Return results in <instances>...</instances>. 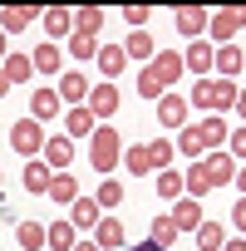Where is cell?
<instances>
[{
	"instance_id": "6da1fadb",
	"label": "cell",
	"mask_w": 246,
	"mask_h": 251,
	"mask_svg": "<svg viewBox=\"0 0 246 251\" xmlns=\"http://www.w3.org/2000/svg\"><path fill=\"white\" fill-rule=\"evenodd\" d=\"M221 143H226V118H221V113H212V118H202V123H187V128L177 133V143H172V148H177L182 158L202 163V158H207V153H217Z\"/></svg>"
},
{
	"instance_id": "7a4b0ae2",
	"label": "cell",
	"mask_w": 246,
	"mask_h": 251,
	"mask_svg": "<svg viewBox=\"0 0 246 251\" xmlns=\"http://www.w3.org/2000/svg\"><path fill=\"white\" fill-rule=\"evenodd\" d=\"M177 79H182V54L177 50H158L148 59V69L138 74V94L143 99H163V94H172Z\"/></svg>"
},
{
	"instance_id": "3957f363",
	"label": "cell",
	"mask_w": 246,
	"mask_h": 251,
	"mask_svg": "<svg viewBox=\"0 0 246 251\" xmlns=\"http://www.w3.org/2000/svg\"><path fill=\"white\" fill-rule=\"evenodd\" d=\"M187 108H236V84L231 79H197Z\"/></svg>"
},
{
	"instance_id": "277c9868",
	"label": "cell",
	"mask_w": 246,
	"mask_h": 251,
	"mask_svg": "<svg viewBox=\"0 0 246 251\" xmlns=\"http://www.w3.org/2000/svg\"><path fill=\"white\" fill-rule=\"evenodd\" d=\"M118 158H123L118 128H108V123H98V128H94V138H89V163H94L98 173H113V168H118Z\"/></svg>"
},
{
	"instance_id": "5b68a950",
	"label": "cell",
	"mask_w": 246,
	"mask_h": 251,
	"mask_svg": "<svg viewBox=\"0 0 246 251\" xmlns=\"http://www.w3.org/2000/svg\"><path fill=\"white\" fill-rule=\"evenodd\" d=\"M236 30H246V5L212 10V20H207V45H236Z\"/></svg>"
},
{
	"instance_id": "8992f818",
	"label": "cell",
	"mask_w": 246,
	"mask_h": 251,
	"mask_svg": "<svg viewBox=\"0 0 246 251\" xmlns=\"http://www.w3.org/2000/svg\"><path fill=\"white\" fill-rule=\"evenodd\" d=\"M45 143H49V133H45V123H35V118H20V123H10V148L30 163V158H40L45 153Z\"/></svg>"
},
{
	"instance_id": "52a82bcc",
	"label": "cell",
	"mask_w": 246,
	"mask_h": 251,
	"mask_svg": "<svg viewBox=\"0 0 246 251\" xmlns=\"http://www.w3.org/2000/svg\"><path fill=\"white\" fill-rule=\"evenodd\" d=\"M202 177H207V187H231V182H236V163H231V153H226V148L207 153V158H202Z\"/></svg>"
},
{
	"instance_id": "ba28073f",
	"label": "cell",
	"mask_w": 246,
	"mask_h": 251,
	"mask_svg": "<svg viewBox=\"0 0 246 251\" xmlns=\"http://www.w3.org/2000/svg\"><path fill=\"white\" fill-rule=\"evenodd\" d=\"M207 20H212V10H202V5H177L172 10V25L187 40H207Z\"/></svg>"
},
{
	"instance_id": "9c48e42d",
	"label": "cell",
	"mask_w": 246,
	"mask_h": 251,
	"mask_svg": "<svg viewBox=\"0 0 246 251\" xmlns=\"http://www.w3.org/2000/svg\"><path fill=\"white\" fill-rule=\"evenodd\" d=\"M89 94H94V84H89V74H84V69H64V74H59V99H64L69 108L89 103Z\"/></svg>"
},
{
	"instance_id": "30bf717a",
	"label": "cell",
	"mask_w": 246,
	"mask_h": 251,
	"mask_svg": "<svg viewBox=\"0 0 246 251\" xmlns=\"http://www.w3.org/2000/svg\"><path fill=\"white\" fill-rule=\"evenodd\" d=\"M94 118H113L118 108H123V94H118V84H94V94H89V103H84Z\"/></svg>"
},
{
	"instance_id": "8fae6325",
	"label": "cell",
	"mask_w": 246,
	"mask_h": 251,
	"mask_svg": "<svg viewBox=\"0 0 246 251\" xmlns=\"http://www.w3.org/2000/svg\"><path fill=\"white\" fill-rule=\"evenodd\" d=\"M40 163H45L49 173H69V163H74V138H64V133H54V138L45 143V153H40Z\"/></svg>"
},
{
	"instance_id": "7c38bea8",
	"label": "cell",
	"mask_w": 246,
	"mask_h": 251,
	"mask_svg": "<svg viewBox=\"0 0 246 251\" xmlns=\"http://www.w3.org/2000/svg\"><path fill=\"white\" fill-rule=\"evenodd\" d=\"M241 64H246V50H241V45H217V54H212V69H217V79H231V84H236Z\"/></svg>"
},
{
	"instance_id": "4fadbf2b",
	"label": "cell",
	"mask_w": 246,
	"mask_h": 251,
	"mask_svg": "<svg viewBox=\"0 0 246 251\" xmlns=\"http://www.w3.org/2000/svg\"><path fill=\"white\" fill-rule=\"evenodd\" d=\"M98 74H103V84H118V74L128 69V54H123V45H98Z\"/></svg>"
},
{
	"instance_id": "5bb4252c",
	"label": "cell",
	"mask_w": 246,
	"mask_h": 251,
	"mask_svg": "<svg viewBox=\"0 0 246 251\" xmlns=\"http://www.w3.org/2000/svg\"><path fill=\"white\" fill-rule=\"evenodd\" d=\"M94 246H98V251H118V246H128V231H123V222H118V217H98V226H94Z\"/></svg>"
},
{
	"instance_id": "9a60e30c",
	"label": "cell",
	"mask_w": 246,
	"mask_h": 251,
	"mask_svg": "<svg viewBox=\"0 0 246 251\" xmlns=\"http://www.w3.org/2000/svg\"><path fill=\"white\" fill-rule=\"evenodd\" d=\"M40 20H45V35H49V45H54V40H69V35H74V10H64V5H49V10L40 15Z\"/></svg>"
},
{
	"instance_id": "2e32d148",
	"label": "cell",
	"mask_w": 246,
	"mask_h": 251,
	"mask_svg": "<svg viewBox=\"0 0 246 251\" xmlns=\"http://www.w3.org/2000/svg\"><path fill=\"white\" fill-rule=\"evenodd\" d=\"M94 128H98V118L79 103V108H64V138H94Z\"/></svg>"
},
{
	"instance_id": "e0dca14e",
	"label": "cell",
	"mask_w": 246,
	"mask_h": 251,
	"mask_svg": "<svg viewBox=\"0 0 246 251\" xmlns=\"http://www.w3.org/2000/svg\"><path fill=\"white\" fill-rule=\"evenodd\" d=\"M158 123H163V128H187V99L163 94L158 99Z\"/></svg>"
},
{
	"instance_id": "ac0fdd59",
	"label": "cell",
	"mask_w": 246,
	"mask_h": 251,
	"mask_svg": "<svg viewBox=\"0 0 246 251\" xmlns=\"http://www.w3.org/2000/svg\"><path fill=\"white\" fill-rule=\"evenodd\" d=\"M59 108H64L59 89H35V99H30V118H35V123H49Z\"/></svg>"
},
{
	"instance_id": "d6986e66",
	"label": "cell",
	"mask_w": 246,
	"mask_h": 251,
	"mask_svg": "<svg viewBox=\"0 0 246 251\" xmlns=\"http://www.w3.org/2000/svg\"><path fill=\"white\" fill-rule=\"evenodd\" d=\"M212 54H217V45H207V40H192L187 45V54H182V69H192L197 79L212 69Z\"/></svg>"
},
{
	"instance_id": "ffe728a7",
	"label": "cell",
	"mask_w": 246,
	"mask_h": 251,
	"mask_svg": "<svg viewBox=\"0 0 246 251\" xmlns=\"http://www.w3.org/2000/svg\"><path fill=\"white\" fill-rule=\"evenodd\" d=\"M98 217H103V207H98L94 197H84V192H79V202L69 207V226H74V231H84V226H98Z\"/></svg>"
},
{
	"instance_id": "44dd1931",
	"label": "cell",
	"mask_w": 246,
	"mask_h": 251,
	"mask_svg": "<svg viewBox=\"0 0 246 251\" xmlns=\"http://www.w3.org/2000/svg\"><path fill=\"white\" fill-rule=\"evenodd\" d=\"M172 222H177V231H197V226L207 222V217H202V202H197V197H177Z\"/></svg>"
},
{
	"instance_id": "7402d4cb",
	"label": "cell",
	"mask_w": 246,
	"mask_h": 251,
	"mask_svg": "<svg viewBox=\"0 0 246 251\" xmlns=\"http://www.w3.org/2000/svg\"><path fill=\"white\" fill-rule=\"evenodd\" d=\"M35 20H40V10H35V5H10V10H0V30H5V35L30 30Z\"/></svg>"
},
{
	"instance_id": "603a6c76",
	"label": "cell",
	"mask_w": 246,
	"mask_h": 251,
	"mask_svg": "<svg viewBox=\"0 0 246 251\" xmlns=\"http://www.w3.org/2000/svg\"><path fill=\"white\" fill-rule=\"evenodd\" d=\"M123 168H128L133 177H148V173H153V143H133V148H123Z\"/></svg>"
},
{
	"instance_id": "cb8c5ba5",
	"label": "cell",
	"mask_w": 246,
	"mask_h": 251,
	"mask_svg": "<svg viewBox=\"0 0 246 251\" xmlns=\"http://www.w3.org/2000/svg\"><path fill=\"white\" fill-rule=\"evenodd\" d=\"M49 202H59V207H74L79 202V182L69 177V173H54V182H49V192H45Z\"/></svg>"
},
{
	"instance_id": "d4e9b609",
	"label": "cell",
	"mask_w": 246,
	"mask_h": 251,
	"mask_svg": "<svg viewBox=\"0 0 246 251\" xmlns=\"http://www.w3.org/2000/svg\"><path fill=\"white\" fill-rule=\"evenodd\" d=\"M74 241H79V231H74L69 222H49V226H45V246H49V251H74Z\"/></svg>"
},
{
	"instance_id": "484cf974",
	"label": "cell",
	"mask_w": 246,
	"mask_h": 251,
	"mask_svg": "<svg viewBox=\"0 0 246 251\" xmlns=\"http://www.w3.org/2000/svg\"><path fill=\"white\" fill-rule=\"evenodd\" d=\"M30 64H35V69H40V74H59V64H64V50H59V45H49V40H45V45H40V50H35V54H30Z\"/></svg>"
},
{
	"instance_id": "4316f807",
	"label": "cell",
	"mask_w": 246,
	"mask_h": 251,
	"mask_svg": "<svg viewBox=\"0 0 246 251\" xmlns=\"http://www.w3.org/2000/svg\"><path fill=\"white\" fill-rule=\"evenodd\" d=\"M49 182H54V173H49L40 158H30V163H25V187L40 197V192H49Z\"/></svg>"
},
{
	"instance_id": "83f0119b",
	"label": "cell",
	"mask_w": 246,
	"mask_h": 251,
	"mask_svg": "<svg viewBox=\"0 0 246 251\" xmlns=\"http://www.w3.org/2000/svg\"><path fill=\"white\" fill-rule=\"evenodd\" d=\"M74 30L98 40V30H103V10H98V5H84V10H74Z\"/></svg>"
},
{
	"instance_id": "f1b7e54d",
	"label": "cell",
	"mask_w": 246,
	"mask_h": 251,
	"mask_svg": "<svg viewBox=\"0 0 246 251\" xmlns=\"http://www.w3.org/2000/svg\"><path fill=\"white\" fill-rule=\"evenodd\" d=\"M177 236H182V231H177V222H172V217H158V222H153V231H148V241H153L158 251H168Z\"/></svg>"
},
{
	"instance_id": "f546056e",
	"label": "cell",
	"mask_w": 246,
	"mask_h": 251,
	"mask_svg": "<svg viewBox=\"0 0 246 251\" xmlns=\"http://www.w3.org/2000/svg\"><path fill=\"white\" fill-rule=\"evenodd\" d=\"M221 246H226V226L202 222V226H197V251H221Z\"/></svg>"
},
{
	"instance_id": "4dcf8cb0",
	"label": "cell",
	"mask_w": 246,
	"mask_h": 251,
	"mask_svg": "<svg viewBox=\"0 0 246 251\" xmlns=\"http://www.w3.org/2000/svg\"><path fill=\"white\" fill-rule=\"evenodd\" d=\"M123 54H128V59H153V35L148 30H133L128 40H123Z\"/></svg>"
},
{
	"instance_id": "1f68e13d",
	"label": "cell",
	"mask_w": 246,
	"mask_h": 251,
	"mask_svg": "<svg viewBox=\"0 0 246 251\" xmlns=\"http://www.w3.org/2000/svg\"><path fill=\"white\" fill-rule=\"evenodd\" d=\"M0 69H5V79H10V84H25V79L35 74L30 54H5V64H0Z\"/></svg>"
},
{
	"instance_id": "d6a6232c",
	"label": "cell",
	"mask_w": 246,
	"mask_h": 251,
	"mask_svg": "<svg viewBox=\"0 0 246 251\" xmlns=\"http://www.w3.org/2000/svg\"><path fill=\"white\" fill-rule=\"evenodd\" d=\"M69 54H74L79 64H84V59H98V40H94V35H79V30H74V35H69Z\"/></svg>"
},
{
	"instance_id": "836d02e7",
	"label": "cell",
	"mask_w": 246,
	"mask_h": 251,
	"mask_svg": "<svg viewBox=\"0 0 246 251\" xmlns=\"http://www.w3.org/2000/svg\"><path fill=\"white\" fill-rule=\"evenodd\" d=\"M158 197H182V173L177 168H163L158 173Z\"/></svg>"
},
{
	"instance_id": "e575fe53",
	"label": "cell",
	"mask_w": 246,
	"mask_h": 251,
	"mask_svg": "<svg viewBox=\"0 0 246 251\" xmlns=\"http://www.w3.org/2000/svg\"><path fill=\"white\" fill-rule=\"evenodd\" d=\"M94 202H98V207H103V217H108V212H113V207L123 202V187H118V182H98V192H94Z\"/></svg>"
},
{
	"instance_id": "d590c367",
	"label": "cell",
	"mask_w": 246,
	"mask_h": 251,
	"mask_svg": "<svg viewBox=\"0 0 246 251\" xmlns=\"http://www.w3.org/2000/svg\"><path fill=\"white\" fill-rule=\"evenodd\" d=\"M15 236H20V246H25V251H40V246H45V226H40V222H20V231H15Z\"/></svg>"
},
{
	"instance_id": "8d00e7d4",
	"label": "cell",
	"mask_w": 246,
	"mask_h": 251,
	"mask_svg": "<svg viewBox=\"0 0 246 251\" xmlns=\"http://www.w3.org/2000/svg\"><path fill=\"white\" fill-rule=\"evenodd\" d=\"M172 153H177V148H172L168 138H158V143H153V168H158V173H163V168H172Z\"/></svg>"
},
{
	"instance_id": "74e56055",
	"label": "cell",
	"mask_w": 246,
	"mask_h": 251,
	"mask_svg": "<svg viewBox=\"0 0 246 251\" xmlns=\"http://www.w3.org/2000/svg\"><path fill=\"white\" fill-rule=\"evenodd\" d=\"M148 15H153L148 5H128V10H123V20H128L133 30H143V25H148Z\"/></svg>"
},
{
	"instance_id": "f35d334b",
	"label": "cell",
	"mask_w": 246,
	"mask_h": 251,
	"mask_svg": "<svg viewBox=\"0 0 246 251\" xmlns=\"http://www.w3.org/2000/svg\"><path fill=\"white\" fill-rule=\"evenodd\" d=\"M226 143H231V148H226V153H231V163H236V158H246V128L226 133Z\"/></svg>"
},
{
	"instance_id": "ab89813d",
	"label": "cell",
	"mask_w": 246,
	"mask_h": 251,
	"mask_svg": "<svg viewBox=\"0 0 246 251\" xmlns=\"http://www.w3.org/2000/svg\"><path fill=\"white\" fill-rule=\"evenodd\" d=\"M231 226L246 231V197H236V207H231Z\"/></svg>"
},
{
	"instance_id": "60d3db41",
	"label": "cell",
	"mask_w": 246,
	"mask_h": 251,
	"mask_svg": "<svg viewBox=\"0 0 246 251\" xmlns=\"http://www.w3.org/2000/svg\"><path fill=\"white\" fill-rule=\"evenodd\" d=\"M221 251H246V241H241V236H226V246H221Z\"/></svg>"
},
{
	"instance_id": "b9f144b4",
	"label": "cell",
	"mask_w": 246,
	"mask_h": 251,
	"mask_svg": "<svg viewBox=\"0 0 246 251\" xmlns=\"http://www.w3.org/2000/svg\"><path fill=\"white\" fill-rule=\"evenodd\" d=\"M236 113L246 118V89H236Z\"/></svg>"
},
{
	"instance_id": "7bdbcfd3",
	"label": "cell",
	"mask_w": 246,
	"mask_h": 251,
	"mask_svg": "<svg viewBox=\"0 0 246 251\" xmlns=\"http://www.w3.org/2000/svg\"><path fill=\"white\" fill-rule=\"evenodd\" d=\"M236 192H241V197H246V168H241V173H236Z\"/></svg>"
},
{
	"instance_id": "ee69618b",
	"label": "cell",
	"mask_w": 246,
	"mask_h": 251,
	"mask_svg": "<svg viewBox=\"0 0 246 251\" xmlns=\"http://www.w3.org/2000/svg\"><path fill=\"white\" fill-rule=\"evenodd\" d=\"M10 94V79H5V69H0V99H5Z\"/></svg>"
},
{
	"instance_id": "f6af8a7d",
	"label": "cell",
	"mask_w": 246,
	"mask_h": 251,
	"mask_svg": "<svg viewBox=\"0 0 246 251\" xmlns=\"http://www.w3.org/2000/svg\"><path fill=\"white\" fill-rule=\"evenodd\" d=\"M74 251H98V246L94 241H74Z\"/></svg>"
},
{
	"instance_id": "bcb514c9",
	"label": "cell",
	"mask_w": 246,
	"mask_h": 251,
	"mask_svg": "<svg viewBox=\"0 0 246 251\" xmlns=\"http://www.w3.org/2000/svg\"><path fill=\"white\" fill-rule=\"evenodd\" d=\"M5 54H10V50H5V30H0V64H5Z\"/></svg>"
},
{
	"instance_id": "7dc6e473",
	"label": "cell",
	"mask_w": 246,
	"mask_h": 251,
	"mask_svg": "<svg viewBox=\"0 0 246 251\" xmlns=\"http://www.w3.org/2000/svg\"><path fill=\"white\" fill-rule=\"evenodd\" d=\"M133 251H158V246H153V241H138V246H133Z\"/></svg>"
},
{
	"instance_id": "c3c4849f",
	"label": "cell",
	"mask_w": 246,
	"mask_h": 251,
	"mask_svg": "<svg viewBox=\"0 0 246 251\" xmlns=\"http://www.w3.org/2000/svg\"><path fill=\"white\" fill-rule=\"evenodd\" d=\"M0 187H5V168H0Z\"/></svg>"
},
{
	"instance_id": "681fc988",
	"label": "cell",
	"mask_w": 246,
	"mask_h": 251,
	"mask_svg": "<svg viewBox=\"0 0 246 251\" xmlns=\"http://www.w3.org/2000/svg\"><path fill=\"white\" fill-rule=\"evenodd\" d=\"M241 69H246V64H241Z\"/></svg>"
}]
</instances>
